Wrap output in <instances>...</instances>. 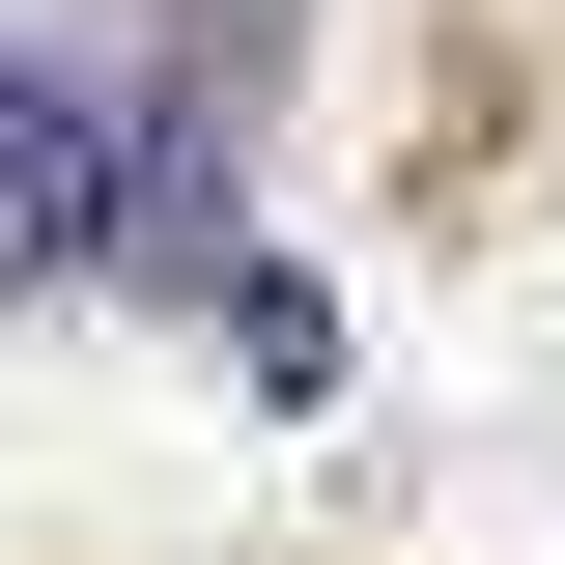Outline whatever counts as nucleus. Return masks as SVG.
<instances>
[{"mask_svg": "<svg viewBox=\"0 0 565 565\" xmlns=\"http://www.w3.org/2000/svg\"><path fill=\"white\" fill-rule=\"evenodd\" d=\"M114 226H141V114L85 57H0V282H85Z\"/></svg>", "mask_w": 565, "mask_h": 565, "instance_id": "1", "label": "nucleus"}]
</instances>
